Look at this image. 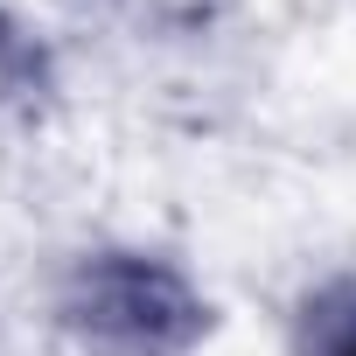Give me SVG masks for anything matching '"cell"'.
Listing matches in <instances>:
<instances>
[{
	"label": "cell",
	"mask_w": 356,
	"mask_h": 356,
	"mask_svg": "<svg viewBox=\"0 0 356 356\" xmlns=\"http://www.w3.org/2000/svg\"><path fill=\"white\" fill-rule=\"evenodd\" d=\"M56 314L91 356H189L210 335V300L175 266L133 252L84 259Z\"/></svg>",
	"instance_id": "6da1fadb"
},
{
	"label": "cell",
	"mask_w": 356,
	"mask_h": 356,
	"mask_svg": "<svg viewBox=\"0 0 356 356\" xmlns=\"http://www.w3.org/2000/svg\"><path fill=\"white\" fill-rule=\"evenodd\" d=\"M300 356H356V286H321L300 307Z\"/></svg>",
	"instance_id": "7a4b0ae2"
},
{
	"label": "cell",
	"mask_w": 356,
	"mask_h": 356,
	"mask_svg": "<svg viewBox=\"0 0 356 356\" xmlns=\"http://www.w3.org/2000/svg\"><path fill=\"white\" fill-rule=\"evenodd\" d=\"M42 77V49L8 22V15H0V105H8V98H22L29 84Z\"/></svg>",
	"instance_id": "3957f363"
}]
</instances>
